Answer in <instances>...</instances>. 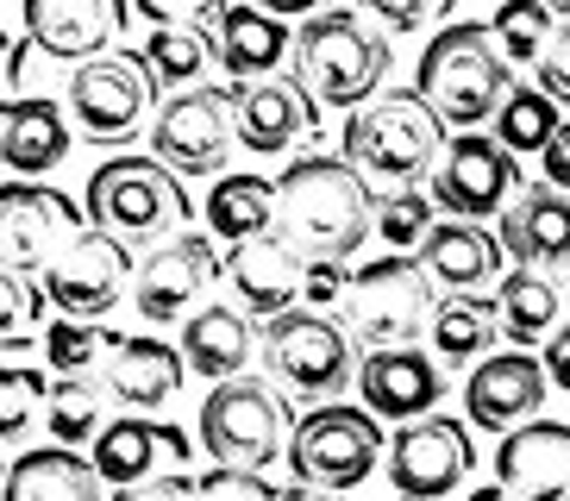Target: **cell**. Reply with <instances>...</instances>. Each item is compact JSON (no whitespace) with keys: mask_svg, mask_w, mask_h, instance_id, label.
<instances>
[{"mask_svg":"<svg viewBox=\"0 0 570 501\" xmlns=\"http://www.w3.org/2000/svg\"><path fill=\"white\" fill-rule=\"evenodd\" d=\"M283 188V238L302 257H352L370 233H376V195L370 176L352 169L345 157L307 150L276 176Z\"/></svg>","mask_w":570,"mask_h":501,"instance_id":"6da1fadb","label":"cell"},{"mask_svg":"<svg viewBox=\"0 0 570 501\" xmlns=\"http://www.w3.org/2000/svg\"><path fill=\"white\" fill-rule=\"evenodd\" d=\"M445 145H452L445 138V119L426 107L420 88H383L338 132V157L383 188H414L420 176H433Z\"/></svg>","mask_w":570,"mask_h":501,"instance_id":"7a4b0ae2","label":"cell"},{"mask_svg":"<svg viewBox=\"0 0 570 501\" xmlns=\"http://www.w3.org/2000/svg\"><path fill=\"white\" fill-rule=\"evenodd\" d=\"M414 88L426 95L445 126H495L502 114V100L514 95V63H508V50L495 45L489 26H439L420 50V69H414Z\"/></svg>","mask_w":570,"mask_h":501,"instance_id":"3957f363","label":"cell"},{"mask_svg":"<svg viewBox=\"0 0 570 501\" xmlns=\"http://www.w3.org/2000/svg\"><path fill=\"white\" fill-rule=\"evenodd\" d=\"M383 76H389V32L370 26L357 7L314 13L302 32H295V82H302L320 107L357 114L364 100L383 95Z\"/></svg>","mask_w":570,"mask_h":501,"instance_id":"277c9868","label":"cell"},{"mask_svg":"<svg viewBox=\"0 0 570 501\" xmlns=\"http://www.w3.org/2000/svg\"><path fill=\"white\" fill-rule=\"evenodd\" d=\"M88 219L119 245H169L188 233V183L157 157H107L88 176Z\"/></svg>","mask_w":570,"mask_h":501,"instance_id":"5b68a950","label":"cell"},{"mask_svg":"<svg viewBox=\"0 0 570 501\" xmlns=\"http://www.w3.org/2000/svg\"><path fill=\"white\" fill-rule=\"evenodd\" d=\"M433 276L420 257L407 250H389L376 264L352 269V288H345V326L364 351H389V345H420L433 333L439 301H433Z\"/></svg>","mask_w":570,"mask_h":501,"instance_id":"8992f818","label":"cell"},{"mask_svg":"<svg viewBox=\"0 0 570 501\" xmlns=\"http://www.w3.org/2000/svg\"><path fill=\"white\" fill-rule=\"evenodd\" d=\"M357 338L352 326H338L320 307H288V314L264 320V364L269 383L302 401H333L357 376Z\"/></svg>","mask_w":570,"mask_h":501,"instance_id":"52a82bcc","label":"cell"},{"mask_svg":"<svg viewBox=\"0 0 570 501\" xmlns=\"http://www.w3.org/2000/svg\"><path fill=\"white\" fill-rule=\"evenodd\" d=\"M383 420L370 414V407H314V414L295 420V439H288V477L307 489H345L370 483L376 464H383Z\"/></svg>","mask_w":570,"mask_h":501,"instance_id":"ba28073f","label":"cell"},{"mask_svg":"<svg viewBox=\"0 0 570 501\" xmlns=\"http://www.w3.org/2000/svg\"><path fill=\"white\" fill-rule=\"evenodd\" d=\"M288 407L257 376H226L202 401V451L233 470H269L288 458Z\"/></svg>","mask_w":570,"mask_h":501,"instance_id":"9c48e42d","label":"cell"},{"mask_svg":"<svg viewBox=\"0 0 570 501\" xmlns=\"http://www.w3.org/2000/svg\"><path fill=\"white\" fill-rule=\"evenodd\" d=\"M238 150V88H183L176 100H164V114L151 119V157L169 164L183 183L195 176H226Z\"/></svg>","mask_w":570,"mask_h":501,"instance_id":"30bf717a","label":"cell"},{"mask_svg":"<svg viewBox=\"0 0 570 501\" xmlns=\"http://www.w3.org/2000/svg\"><path fill=\"white\" fill-rule=\"evenodd\" d=\"M157 95L164 88L151 82V69L138 50H107L95 63H76L69 76V119H76V132L88 145H132L138 126L151 119Z\"/></svg>","mask_w":570,"mask_h":501,"instance_id":"8fae6325","label":"cell"},{"mask_svg":"<svg viewBox=\"0 0 570 501\" xmlns=\"http://www.w3.org/2000/svg\"><path fill=\"white\" fill-rule=\"evenodd\" d=\"M520 195V157L495 132H464L433 169V200L445 219H502Z\"/></svg>","mask_w":570,"mask_h":501,"instance_id":"7c38bea8","label":"cell"},{"mask_svg":"<svg viewBox=\"0 0 570 501\" xmlns=\"http://www.w3.org/2000/svg\"><path fill=\"white\" fill-rule=\"evenodd\" d=\"M470 470H476L470 420L426 414L395 426V439H389V489H395V501H445L452 489H464Z\"/></svg>","mask_w":570,"mask_h":501,"instance_id":"4fadbf2b","label":"cell"},{"mask_svg":"<svg viewBox=\"0 0 570 501\" xmlns=\"http://www.w3.org/2000/svg\"><path fill=\"white\" fill-rule=\"evenodd\" d=\"M82 233H88V219L69 195L32 183V176H13V183H7V195H0V245H7V269L45 276Z\"/></svg>","mask_w":570,"mask_h":501,"instance_id":"5bb4252c","label":"cell"},{"mask_svg":"<svg viewBox=\"0 0 570 501\" xmlns=\"http://www.w3.org/2000/svg\"><path fill=\"white\" fill-rule=\"evenodd\" d=\"M132 276H138L132 245H119L114 233L88 226V233L45 269V295H51V307L69 320H107L119 301H126Z\"/></svg>","mask_w":570,"mask_h":501,"instance_id":"9a60e30c","label":"cell"},{"mask_svg":"<svg viewBox=\"0 0 570 501\" xmlns=\"http://www.w3.org/2000/svg\"><path fill=\"white\" fill-rule=\"evenodd\" d=\"M226 276V257L214 250L207 233H176L169 245H157L132 276V307L151 326H169V320H188V301H202L207 288Z\"/></svg>","mask_w":570,"mask_h":501,"instance_id":"2e32d148","label":"cell"},{"mask_svg":"<svg viewBox=\"0 0 570 501\" xmlns=\"http://www.w3.org/2000/svg\"><path fill=\"white\" fill-rule=\"evenodd\" d=\"M546 395H552L546 357H533V351H489L483 364H470V383H464V420L476 426V433L508 439L514 426L539 420Z\"/></svg>","mask_w":570,"mask_h":501,"instance_id":"e0dca14e","label":"cell"},{"mask_svg":"<svg viewBox=\"0 0 570 501\" xmlns=\"http://www.w3.org/2000/svg\"><path fill=\"white\" fill-rule=\"evenodd\" d=\"M357 395H364V407L376 420H389V426L426 420V414H439V401H445V364L420 345L364 351V364H357Z\"/></svg>","mask_w":570,"mask_h":501,"instance_id":"ac0fdd59","label":"cell"},{"mask_svg":"<svg viewBox=\"0 0 570 501\" xmlns=\"http://www.w3.org/2000/svg\"><path fill=\"white\" fill-rule=\"evenodd\" d=\"M19 13H26V32L45 57L95 63L119 45L126 19H132V0H19Z\"/></svg>","mask_w":570,"mask_h":501,"instance_id":"d6986e66","label":"cell"},{"mask_svg":"<svg viewBox=\"0 0 570 501\" xmlns=\"http://www.w3.org/2000/svg\"><path fill=\"white\" fill-rule=\"evenodd\" d=\"M414 257L452 295H483V288H495L508 276V245L502 233H489L483 219H439L433 233L420 238Z\"/></svg>","mask_w":570,"mask_h":501,"instance_id":"ffe728a7","label":"cell"},{"mask_svg":"<svg viewBox=\"0 0 570 501\" xmlns=\"http://www.w3.org/2000/svg\"><path fill=\"white\" fill-rule=\"evenodd\" d=\"M320 100L295 76H269V82H238V145L257 157H283L302 138H314Z\"/></svg>","mask_w":570,"mask_h":501,"instance_id":"44dd1931","label":"cell"},{"mask_svg":"<svg viewBox=\"0 0 570 501\" xmlns=\"http://www.w3.org/2000/svg\"><path fill=\"white\" fill-rule=\"evenodd\" d=\"M88 458H95L107 489L145 483V477H164V470L188 464V433L169 426V420H151V414H119V420H107V433L95 439Z\"/></svg>","mask_w":570,"mask_h":501,"instance_id":"7402d4cb","label":"cell"},{"mask_svg":"<svg viewBox=\"0 0 570 501\" xmlns=\"http://www.w3.org/2000/svg\"><path fill=\"white\" fill-rule=\"evenodd\" d=\"M226 283H233L238 307H252L257 320H276V314H288V307H302L307 257L288 245L283 233L252 238V245L226 250Z\"/></svg>","mask_w":570,"mask_h":501,"instance_id":"603a6c76","label":"cell"},{"mask_svg":"<svg viewBox=\"0 0 570 501\" xmlns=\"http://www.w3.org/2000/svg\"><path fill=\"white\" fill-rule=\"evenodd\" d=\"M495 483L520 501H564L570 495V426L564 420H527L495 451Z\"/></svg>","mask_w":570,"mask_h":501,"instance_id":"cb8c5ba5","label":"cell"},{"mask_svg":"<svg viewBox=\"0 0 570 501\" xmlns=\"http://www.w3.org/2000/svg\"><path fill=\"white\" fill-rule=\"evenodd\" d=\"M252 307L238 301H207L183 320V364L207 383H226V376H245L252 357H264V333L252 326Z\"/></svg>","mask_w":570,"mask_h":501,"instance_id":"d4e9b609","label":"cell"},{"mask_svg":"<svg viewBox=\"0 0 570 501\" xmlns=\"http://www.w3.org/2000/svg\"><path fill=\"white\" fill-rule=\"evenodd\" d=\"M183 376H188L183 345L132 333V338H119V351L107 357L101 389H107V401L126 407V414H164L169 401H176V389H183Z\"/></svg>","mask_w":570,"mask_h":501,"instance_id":"484cf974","label":"cell"},{"mask_svg":"<svg viewBox=\"0 0 570 501\" xmlns=\"http://www.w3.org/2000/svg\"><path fill=\"white\" fill-rule=\"evenodd\" d=\"M219 38V63L238 82H269L283 63H295V38H288V19H276L257 0H226V13L214 19Z\"/></svg>","mask_w":570,"mask_h":501,"instance_id":"4316f807","label":"cell"},{"mask_svg":"<svg viewBox=\"0 0 570 501\" xmlns=\"http://www.w3.org/2000/svg\"><path fill=\"white\" fill-rule=\"evenodd\" d=\"M502 245L514 264L527 269H558L570 264V195L552 183H527L514 195V207L502 214Z\"/></svg>","mask_w":570,"mask_h":501,"instance_id":"83f0119b","label":"cell"},{"mask_svg":"<svg viewBox=\"0 0 570 501\" xmlns=\"http://www.w3.org/2000/svg\"><path fill=\"white\" fill-rule=\"evenodd\" d=\"M207 233L219 245H252V238L283 233V188L269 176H257V169L219 176L214 195H207Z\"/></svg>","mask_w":570,"mask_h":501,"instance_id":"f1b7e54d","label":"cell"},{"mask_svg":"<svg viewBox=\"0 0 570 501\" xmlns=\"http://www.w3.org/2000/svg\"><path fill=\"white\" fill-rule=\"evenodd\" d=\"M0 150H7V169L13 176H45V169H57L69 157V119L57 100H32L19 95L0 107Z\"/></svg>","mask_w":570,"mask_h":501,"instance_id":"f546056e","label":"cell"},{"mask_svg":"<svg viewBox=\"0 0 570 501\" xmlns=\"http://www.w3.org/2000/svg\"><path fill=\"white\" fill-rule=\"evenodd\" d=\"M95 458H82L76 445H45L19 451L7 464V501H107Z\"/></svg>","mask_w":570,"mask_h":501,"instance_id":"4dcf8cb0","label":"cell"},{"mask_svg":"<svg viewBox=\"0 0 570 501\" xmlns=\"http://www.w3.org/2000/svg\"><path fill=\"white\" fill-rule=\"evenodd\" d=\"M489 301H495V320H502L508 345H539V338H552L558 314H564V295L552 288V276H546V269H527V264L508 269Z\"/></svg>","mask_w":570,"mask_h":501,"instance_id":"1f68e13d","label":"cell"},{"mask_svg":"<svg viewBox=\"0 0 570 501\" xmlns=\"http://www.w3.org/2000/svg\"><path fill=\"white\" fill-rule=\"evenodd\" d=\"M138 57H145V69L164 95H183V88H202L207 69L219 63V38L214 26H151Z\"/></svg>","mask_w":570,"mask_h":501,"instance_id":"d6a6232c","label":"cell"},{"mask_svg":"<svg viewBox=\"0 0 570 501\" xmlns=\"http://www.w3.org/2000/svg\"><path fill=\"white\" fill-rule=\"evenodd\" d=\"M502 338V320H495V301L483 295H458L439 307L433 333H426V351H433L445 370H464V364H483L489 351Z\"/></svg>","mask_w":570,"mask_h":501,"instance_id":"836d02e7","label":"cell"},{"mask_svg":"<svg viewBox=\"0 0 570 501\" xmlns=\"http://www.w3.org/2000/svg\"><path fill=\"white\" fill-rule=\"evenodd\" d=\"M57 445H95L107 433V401L95 389V376H57L51 383V407H45Z\"/></svg>","mask_w":570,"mask_h":501,"instance_id":"e575fe53","label":"cell"},{"mask_svg":"<svg viewBox=\"0 0 570 501\" xmlns=\"http://www.w3.org/2000/svg\"><path fill=\"white\" fill-rule=\"evenodd\" d=\"M114 351H119V338L107 333L101 320L57 314L51 326H45V364H51L57 376H95V370H107Z\"/></svg>","mask_w":570,"mask_h":501,"instance_id":"d590c367","label":"cell"},{"mask_svg":"<svg viewBox=\"0 0 570 501\" xmlns=\"http://www.w3.org/2000/svg\"><path fill=\"white\" fill-rule=\"evenodd\" d=\"M558 126H564V119H558V100L533 82V88H514V95L502 100V114H495V126H489V132L502 138L514 157H527V150H533V157H546V145L558 138Z\"/></svg>","mask_w":570,"mask_h":501,"instance_id":"8d00e7d4","label":"cell"},{"mask_svg":"<svg viewBox=\"0 0 570 501\" xmlns=\"http://www.w3.org/2000/svg\"><path fill=\"white\" fill-rule=\"evenodd\" d=\"M489 32L508 50V63H539L552 45V7L546 0H502L489 13Z\"/></svg>","mask_w":570,"mask_h":501,"instance_id":"74e56055","label":"cell"},{"mask_svg":"<svg viewBox=\"0 0 570 501\" xmlns=\"http://www.w3.org/2000/svg\"><path fill=\"white\" fill-rule=\"evenodd\" d=\"M38 407H51V376L38 364H26V357H13V364L0 370V439L19 445L26 426L38 420Z\"/></svg>","mask_w":570,"mask_h":501,"instance_id":"f35d334b","label":"cell"},{"mask_svg":"<svg viewBox=\"0 0 570 501\" xmlns=\"http://www.w3.org/2000/svg\"><path fill=\"white\" fill-rule=\"evenodd\" d=\"M439 226V200L420 188H395L389 200H376V233L389 238V250H420V238Z\"/></svg>","mask_w":570,"mask_h":501,"instance_id":"ab89813d","label":"cell"},{"mask_svg":"<svg viewBox=\"0 0 570 501\" xmlns=\"http://www.w3.org/2000/svg\"><path fill=\"white\" fill-rule=\"evenodd\" d=\"M45 307H51L45 276H32V269H7V301H0V326H7V338H32V326L45 320Z\"/></svg>","mask_w":570,"mask_h":501,"instance_id":"60d3db41","label":"cell"},{"mask_svg":"<svg viewBox=\"0 0 570 501\" xmlns=\"http://www.w3.org/2000/svg\"><path fill=\"white\" fill-rule=\"evenodd\" d=\"M352 7L370 19V26H383L389 38L420 32V26H433V19L452 13V0H352Z\"/></svg>","mask_w":570,"mask_h":501,"instance_id":"b9f144b4","label":"cell"},{"mask_svg":"<svg viewBox=\"0 0 570 501\" xmlns=\"http://www.w3.org/2000/svg\"><path fill=\"white\" fill-rule=\"evenodd\" d=\"M202 501H283V489L269 483L264 470H233V464H214L202 477Z\"/></svg>","mask_w":570,"mask_h":501,"instance_id":"7bdbcfd3","label":"cell"},{"mask_svg":"<svg viewBox=\"0 0 570 501\" xmlns=\"http://www.w3.org/2000/svg\"><path fill=\"white\" fill-rule=\"evenodd\" d=\"M345 288H352V269H345V257H307L302 307H320V314H333V307H345Z\"/></svg>","mask_w":570,"mask_h":501,"instance_id":"ee69618b","label":"cell"},{"mask_svg":"<svg viewBox=\"0 0 570 501\" xmlns=\"http://www.w3.org/2000/svg\"><path fill=\"white\" fill-rule=\"evenodd\" d=\"M107 501H202V477L164 470V477H145V483H119Z\"/></svg>","mask_w":570,"mask_h":501,"instance_id":"f6af8a7d","label":"cell"},{"mask_svg":"<svg viewBox=\"0 0 570 501\" xmlns=\"http://www.w3.org/2000/svg\"><path fill=\"white\" fill-rule=\"evenodd\" d=\"M151 26H214L226 13V0H132Z\"/></svg>","mask_w":570,"mask_h":501,"instance_id":"bcb514c9","label":"cell"},{"mask_svg":"<svg viewBox=\"0 0 570 501\" xmlns=\"http://www.w3.org/2000/svg\"><path fill=\"white\" fill-rule=\"evenodd\" d=\"M539 88H546L558 107H570V19L552 32V45H546V57H539Z\"/></svg>","mask_w":570,"mask_h":501,"instance_id":"7dc6e473","label":"cell"},{"mask_svg":"<svg viewBox=\"0 0 570 501\" xmlns=\"http://www.w3.org/2000/svg\"><path fill=\"white\" fill-rule=\"evenodd\" d=\"M539 183H552L570 195V119L558 126V138L546 145V157H539Z\"/></svg>","mask_w":570,"mask_h":501,"instance_id":"c3c4849f","label":"cell"},{"mask_svg":"<svg viewBox=\"0 0 570 501\" xmlns=\"http://www.w3.org/2000/svg\"><path fill=\"white\" fill-rule=\"evenodd\" d=\"M546 376H552V389L570 395V326H558V333L546 338Z\"/></svg>","mask_w":570,"mask_h":501,"instance_id":"681fc988","label":"cell"},{"mask_svg":"<svg viewBox=\"0 0 570 501\" xmlns=\"http://www.w3.org/2000/svg\"><path fill=\"white\" fill-rule=\"evenodd\" d=\"M26 57H32V32L7 38V100H19V82H26Z\"/></svg>","mask_w":570,"mask_h":501,"instance_id":"f907efd6","label":"cell"},{"mask_svg":"<svg viewBox=\"0 0 570 501\" xmlns=\"http://www.w3.org/2000/svg\"><path fill=\"white\" fill-rule=\"evenodd\" d=\"M257 7H269L276 19H314V13H326L320 0H257Z\"/></svg>","mask_w":570,"mask_h":501,"instance_id":"816d5d0a","label":"cell"},{"mask_svg":"<svg viewBox=\"0 0 570 501\" xmlns=\"http://www.w3.org/2000/svg\"><path fill=\"white\" fill-rule=\"evenodd\" d=\"M283 501H338L333 489H307V483H288L283 489Z\"/></svg>","mask_w":570,"mask_h":501,"instance_id":"f5cc1de1","label":"cell"},{"mask_svg":"<svg viewBox=\"0 0 570 501\" xmlns=\"http://www.w3.org/2000/svg\"><path fill=\"white\" fill-rule=\"evenodd\" d=\"M470 501H520L514 489H502V483H483V489H470Z\"/></svg>","mask_w":570,"mask_h":501,"instance_id":"db71d44e","label":"cell"},{"mask_svg":"<svg viewBox=\"0 0 570 501\" xmlns=\"http://www.w3.org/2000/svg\"><path fill=\"white\" fill-rule=\"evenodd\" d=\"M546 7H552L558 19H570V0H546Z\"/></svg>","mask_w":570,"mask_h":501,"instance_id":"11a10c76","label":"cell"},{"mask_svg":"<svg viewBox=\"0 0 570 501\" xmlns=\"http://www.w3.org/2000/svg\"><path fill=\"white\" fill-rule=\"evenodd\" d=\"M564 307H570V283H564Z\"/></svg>","mask_w":570,"mask_h":501,"instance_id":"9f6ffc18","label":"cell"},{"mask_svg":"<svg viewBox=\"0 0 570 501\" xmlns=\"http://www.w3.org/2000/svg\"><path fill=\"white\" fill-rule=\"evenodd\" d=\"M564 501H570V495H564Z\"/></svg>","mask_w":570,"mask_h":501,"instance_id":"6f0895ef","label":"cell"}]
</instances>
